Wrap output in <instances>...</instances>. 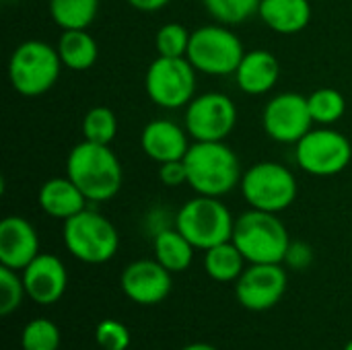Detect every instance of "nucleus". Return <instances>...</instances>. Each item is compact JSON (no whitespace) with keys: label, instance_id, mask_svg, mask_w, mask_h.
<instances>
[{"label":"nucleus","instance_id":"nucleus-1","mask_svg":"<svg viewBox=\"0 0 352 350\" xmlns=\"http://www.w3.org/2000/svg\"><path fill=\"white\" fill-rule=\"evenodd\" d=\"M66 175L78 186L89 202H107L124 184V169L109 144L78 142L66 159Z\"/></svg>","mask_w":352,"mask_h":350},{"label":"nucleus","instance_id":"nucleus-2","mask_svg":"<svg viewBox=\"0 0 352 350\" xmlns=\"http://www.w3.org/2000/svg\"><path fill=\"white\" fill-rule=\"evenodd\" d=\"M188 186L198 196L223 198L239 188L243 171L239 157L225 142H196L184 157Z\"/></svg>","mask_w":352,"mask_h":350},{"label":"nucleus","instance_id":"nucleus-3","mask_svg":"<svg viewBox=\"0 0 352 350\" xmlns=\"http://www.w3.org/2000/svg\"><path fill=\"white\" fill-rule=\"evenodd\" d=\"M231 241L248 264H283L291 237L278 215L250 208L235 219Z\"/></svg>","mask_w":352,"mask_h":350},{"label":"nucleus","instance_id":"nucleus-4","mask_svg":"<svg viewBox=\"0 0 352 350\" xmlns=\"http://www.w3.org/2000/svg\"><path fill=\"white\" fill-rule=\"evenodd\" d=\"M60 70L62 60L58 47L41 39L23 41L8 60V80L23 97H39L47 93L58 83Z\"/></svg>","mask_w":352,"mask_h":350},{"label":"nucleus","instance_id":"nucleus-5","mask_svg":"<svg viewBox=\"0 0 352 350\" xmlns=\"http://www.w3.org/2000/svg\"><path fill=\"white\" fill-rule=\"evenodd\" d=\"M62 239L70 256L85 264H105L120 248L116 225L93 208H85L64 221Z\"/></svg>","mask_w":352,"mask_h":350},{"label":"nucleus","instance_id":"nucleus-6","mask_svg":"<svg viewBox=\"0 0 352 350\" xmlns=\"http://www.w3.org/2000/svg\"><path fill=\"white\" fill-rule=\"evenodd\" d=\"M175 227L196 250L206 252L219 243L231 241L235 219L221 198L196 194V198L188 200L175 212Z\"/></svg>","mask_w":352,"mask_h":350},{"label":"nucleus","instance_id":"nucleus-7","mask_svg":"<svg viewBox=\"0 0 352 350\" xmlns=\"http://www.w3.org/2000/svg\"><path fill=\"white\" fill-rule=\"evenodd\" d=\"M245 56L241 39L231 31L229 25L214 23L202 25L192 31L188 60L190 64L208 76L235 74Z\"/></svg>","mask_w":352,"mask_h":350},{"label":"nucleus","instance_id":"nucleus-8","mask_svg":"<svg viewBox=\"0 0 352 350\" xmlns=\"http://www.w3.org/2000/svg\"><path fill=\"white\" fill-rule=\"evenodd\" d=\"M241 194L250 208L280 215L297 200L299 186L295 173L276 161L254 163L241 177Z\"/></svg>","mask_w":352,"mask_h":350},{"label":"nucleus","instance_id":"nucleus-9","mask_svg":"<svg viewBox=\"0 0 352 350\" xmlns=\"http://www.w3.org/2000/svg\"><path fill=\"white\" fill-rule=\"evenodd\" d=\"M196 74L198 70L188 58L157 56L144 76L146 95L163 109L188 107V103L196 97Z\"/></svg>","mask_w":352,"mask_h":350},{"label":"nucleus","instance_id":"nucleus-10","mask_svg":"<svg viewBox=\"0 0 352 350\" xmlns=\"http://www.w3.org/2000/svg\"><path fill=\"white\" fill-rule=\"evenodd\" d=\"M295 146L297 165L316 177L338 175L352 161L351 140L330 126L311 128Z\"/></svg>","mask_w":352,"mask_h":350},{"label":"nucleus","instance_id":"nucleus-11","mask_svg":"<svg viewBox=\"0 0 352 350\" xmlns=\"http://www.w3.org/2000/svg\"><path fill=\"white\" fill-rule=\"evenodd\" d=\"M237 107L229 95L210 91L196 95L184 118V128L196 142H221L235 130Z\"/></svg>","mask_w":352,"mask_h":350},{"label":"nucleus","instance_id":"nucleus-12","mask_svg":"<svg viewBox=\"0 0 352 350\" xmlns=\"http://www.w3.org/2000/svg\"><path fill=\"white\" fill-rule=\"evenodd\" d=\"M262 126L272 140L297 144L314 128L307 97L291 91L272 97L262 111Z\"/></svg>","mask_w":352,"mask_h":350},{"label":"nucleus","instance_id":"nucleus-13","mask_svg":"<svg viewBox=\"0 0 352 350\" xmlns=\"http://www.w3.org/2000/svg\"><path fill=\"white\" fill-rule=\"evenodd\" d=\"M287 287L283 264H250L235 281V297L248 311H268L285 297Z\"/></svg>","mask_w":352,"mask_h":350},{"label":"nucleus","instance_id":"nucleus-14","mask_svg":"<svg viewBox=\"0 0 352 350\" xmlns=\"http://www.w3.org/2000/svg\"><path fill=\"white\" fill-rule=\"evenodd\" d=\"M124 295L138 305H157L171 293V272L157 260H134L130 262L120 278Z\"/></svg>","mask_w":352,"mask_h":350},{"label":"nucleus","instance_id":"nucleus-15","mask_svg":"<svg viewBox=\"0 0 352 350\" xmlns=\"http://www.w3.org/2000/svg\"><path fill=\"white\" fill-rule=\"evenodd\" d=\"M27 297L37 305H54L62 299L68 287V270L54 254H39L27 268L21 270Z\"/></svg>","mask_w":352,"mask_h":350},{"label":"nucleus","instance_id":"nucleus-16","mask_svg":"<svg viewBox=\"0 0 352 350\" xmlns=\"http://www.w3.org/2000/svg\"><path fill=\"white\" fill-rule=\"evenodd\" d=\"M39 256V235L25 217H4L0 223V266L23 270Z\"/></svg>","mask_w":352,"mask_h":350},{"label":"nucleus","instance_id":"nucleus-17","mask_svg":"<svg viewBox=\"0 0 352 350\" xmlns=\"http://www.w3.org/2000/svg\"><path fill=\"white\" fill-rule=\"evenodd\" d=\"M190 134L171 120H153L140 132V149L155 163L179 161L190 151Z\"/></svg>","mask_w":352,"mask_h":350},{"label":"nucleus","instance_id":"nucleus-18","mask_svg":"<svg viewBox=\"0 0 352 350\" xmlns=\"http://www.w3.org/2000/svg\"><path fill=\"white\" fill-rule=\"evenodd\" d=\"M237 87L248 95H266L270 93L280 78V62L268 50L245 52L237 72L233 74Z\"/></svg>","mask_w":352,"mask_h":350},{"label":"nucleus","instance_id":"nucleus-19","mask_svg":"<svg viewBox=\"0 0 352 350\" xmlns=\"http://www.w3.org/2000/svg\"><path fill=\"white\" fill-rule=\"evenodd\" d=\"M37 202L47 217L58 221H68L70 217L85 210L89 200L78 190V186L68 175H64L43 182L37 194Z\"/></svg>","mask_w":352,"mask_h":350},{"label":"nucleus","instance_id":"nucleus-20","mask_svg":"<svg viewBox=\"0 0 352 350\" xmlns=\"http://www.w3.org/2000/svg\"><path fill=\"white\" fill-rule=\"evenodd\" d=\"M309 0H262L260 19L268 29L280 35H295L303 31L311 21Z\"/></svg>","mask_w":352,"mask_h":350},{"label":"nucleus","instance_id":"nucleus-21","mask_svg":"<svg viewBox=\"0 0 352 350\" xmlns=\"http://www.w3.org/2000/svg\"><path fill=\"white\" fill-rule=\"evenodd\" d=\"M56 47H58L62 66L74 72L89 70L99 58V45L87 29L62 31Z\"/></svg>","mask_w":352,"mask_h":350},{"label":"nucleus","instance_id":"nucleus-22","mask_svg":"<svg viewBox=\"0 0 352 350\" xmlns=\"http://www.w3.org/2000/svg\"><path fill=\"white\" fill-rule=\"evenodd\" d=\"M155 248V260L163 264L171 274L184 272L192 266L196 248L188 241L184 233L177 231V227H169L153 237Z\"/></svg>","mask_w":352,"mask_h":350},{"label":"nucleus","instance_id":"nucleus-23","mask_svg":"<svg viewBox=\"0 0 352 350\" xmlns=\"http://www.w3.org/2000/svg\"><path fill=\"white\" fill-rule=\"evenodd\" d=\"M245 264L248 260L233 241L219 243L204 252V270L214 283H235L243 274Z\"/></svg>","mask_w":352,"mask_h":350},{"label":"nucleus","instance_id":"nucleus-24","mask_svg":"<svg viewBox=\"0 0 352 350\" xmlns=\"http://www.w3.org/2000/svg\"><path fill=\"white\" fill-rule=\"evenodd\" d=\"M50 17L62 31L89 29L99 12V0H50Z\"/></svg>","mask_w":352,"mask_h":350},{"label":"nucleus","instance_id":"nucleus-25","mask_svg":"<svg viewBox=\"0 0 352 350\" xmlns=\"http://www.w3.org/2000/svg\"><path fill=\"white\" fill-rule=\"evenodd\" d=\"M307 103H309L314 124H320V126H332V124L340 122L342 116L346 113L344 95L332 87H322V89L314 91L307 97Z\"/></svg>","mask_w":352,"mask_h":350},{"label":"nucleus","instance_id":"nucleus-26","mask_svg":"<svg viewBox=\"0 0 352 350\" xmlns=\"http://www.w3.org/2000/svg\"><path fill=\"white\" fill-rule=\"evenodd\" d=\"M262 0H202L206 12L223 25H241L258 14Z\"/></svg>","mask_w":352,"mask_h":350},{"label":"nucleus","instance_id":"nucleus-27","mask_svg":"<svg viewBox=\"0 0 352 350\" xmlns=\"http://www.w3.org/2000/svg\"><path fill=\"white\" fill-rule=\"evenodd\" d=\"M118 134V118L113 109L105 105L91 107L82 118V136L85 140L97 144H111Z\"/></svg>","mask_w":352,"mask_h":350},{"label":"nucleus","instance_id":"nucleus-28","mask_svg":"<svg viewBox=\"0 0 352 350\" xmlns=\"http://www.w3.org/2000/svg\"><path fill=\"white\" fill-rule=\"evenodd\" d=\"M23 350H58L60 349V330L47 318L31 320L21 332Z\"/></svg>","mask_w":352,"mask_h":350},{"label":"nucleus","instance_id":"nucleus-29","mask_svg":"<svg viewBox=\"0 0 352 350\" xmlns=\"http://www.w3.org/2000/svg\"><path fill=\"white\" fill-rule=\"evenodd\" d=\"M192 31L182 23H165L159 27L155 35V47L159 56L165 58H186L190 47Z\"/></svg>","mask_w":352,"mask_h":350},{"label":"nucleus","instance_id":"nucleus-30","mask_svg":"<svg viewBox=\"0 0 352 350\" xmlns=\"http://www.w3.org/2000/svg\"><path fill=\"white\" fill-rule=\"evenodd\" d=\"M27 297L23 276L19 270L0 266V316H10L14 314L23 299Z\"/></svg>","mask_w":352,"mask_h":350},{"label":"nucleus","instance_id":"nucleus-31","mask_svg":"<svg viewBox=\"0 0 352 350\" xmlns=\"http://www.w3.org/2000/svg\"><path fill=\"white\" fill-rule=\"evenodd\" d=\"M95 340L103 350H128L130 330L118 320H103L95 328Z\"/></svg>","mask_w":352,"mask_h":350},{"label":"nucleus","instance_id":"nucleus-32","mask_svg":"<svg viewBox=\"0 0 352 350\" xmlns=\"http://www.w3.org/2000/svg\"><path fill=\"white\" fill-rule=\"evenodd\" d=\"M283 264L293 270H307L314 264V248L305 241H291Z\"/></svg>","mask_w":352,"mask_h":350},{"label":"nucleus","instance_id":"nucleus-33","mask_svg":"<svg viewBox=\"0 0 352 350\" xmlns=\"http://www.w3.org/2000/svg\"><path fill=\"white\" fill-rule=\"evenodd\" d=\"M159 182L167 188H177L182 184H188V171H186L184 159L161 163L159 165Z\"/></svg>","mask_w":352,"mask_h":350},{"label":"nucleus","instance_id":"nucleus-34","mask_svg":"<svg viewBox=\"0 0 352 350\" xmlns=\"http://www.w3.org/2000/svg\"><path fill=\"white\" fill-rule=\"evenodd\" d=\"M126 2L140 12H157L161 8H165L171 0H126Z\"/></svg>","mask_w":352,"mask_h":350},{"label":"nucleus","instance_id":"nucleus-35","mask_svg":"<svg viewBox=\"0 0 352 350\" xmlns=\"http://www.w3.org/2000/svg\"><path fill=\"white\" fill-rule=\"evenodd\" d=\"M182 350H219L214 349L212 344H206V342H194V344H188L186 349Z\"/></svg>","mask_w":352,"mask_h":350},{"label":"nucleus","instance_id":"nucleus-36","mask_svg":"<svg viewBox=\"0 0 352 350\" xmlns=\"http://www.w3.org/2000/svg\"><path fill=\"white\" fill-rule=\"evenodd\" d=\"M344 350H352V340H349V344L344 347Z\"/></svg>","mask_w":352,"mask_h":350},{"label":"nucleus","instance_id":"nucleus-37","mask_svg":"<svg viewBox=\"0 0 352 350\" xmlns=\"http://www.w3.org/2000/svg\"><path fill=\"white\" fill-rule=\"evenodd\" d=\"M6 2H12V0H6Z\"/></svg>","mask_w":352,"mask_h":350}]
</instances>
